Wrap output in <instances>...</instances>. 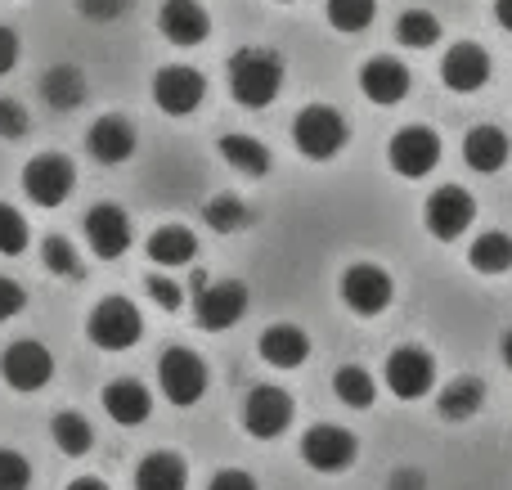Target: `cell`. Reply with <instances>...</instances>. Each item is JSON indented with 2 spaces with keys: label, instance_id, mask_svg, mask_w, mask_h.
Instances as JSON below:
<instances>
[{
  "label": "cell",
  "instance_id": "cell-1",
  "mask_svg": "<svg viewBox=\"0 0 512 490\" xmlns=\"http://www.w3.org/2000/svg\"><path fill=\"white\" fill-rule=\"evenodd\" d=\"M230 95L243 108H265L279 99L283 90V59L279 50H265V45H243L230 54Z\"/></svg>",
  "mask_w": 512,
  "mask_h": 490
},
{
  "label": "cell",
  "instance_id": "cell-2",
  "mask_svg": "<svg viewBox=\"0 0 512 490\" xmlns=\"http://www.w3.org/2000/svg\"><path fill=\"white\" fill-rule=\"evenodd\" d=\"M346 117L337 113V108L328 104H310L297 113V122H292V144H297V153H306L310 162H328L337 158V153L346 149Z\"/></svg>",
  "mask_w": 512,
  "mask_h": 490
},
{
  "label": "cell",
  "instance_id": "cell-3",
  "mask_svg": "<svg viewBox=\"0 0 512 490\" xmlns=\"http://www.w3.org/2000/svg\"><path fill=\"white\" fill-rule=\"evenodd\" d=\"M158 387L162 396H167L171 405H180V410H189V405L203 401L207 392V365L198 351L189 347H167L158 360Z\"/></svg>",
  "mask_w": 512,
  "mask_h": 490
},
{
  "label": "cell",
  "instance_id": "cell-4",
  "mask_svg": "<svg viewBox=\"0 0 512 490\" xmlns=\"http://www.w3.org/2000/svg\"><path fill=\"white\" fill-rule=\"evenodd\" d=\"M86 333L99 351H131L144 333V320H140V311H135V302H126V297H104V302L90 311Z\"/></svg>",
  "mask_w": 512,
  "mask_h": 490
},
{
  "label": "cell",
  "instance_id": "cell-5",
  "mask_svg": "<svg viewBox=\"0 0 512 490\" xmlns=\"http://www.w3.org/2000/svg\"><path fill=\"white\" fill-rule=\"evenodd\" d=\"M0 378H5V387H14V392H23V396L41 392V387L54 378L50 347H45V342H36V338L9 342L5 356H0Z\"/></svg>",
  "mask_w": 512,
  "mask_h": 490
},
{
  "label": "cell",
  "instance_id": "cell-6",
  "mask_svg": "<svg viewBox=\"0 0 512 490\" xmlns=\"http://www.w3.org/2000/svg\"><path fill=\"white\" fill-rule=\"evenodd\" d=\"M77 189V167L63 153H36L23 167V194L36 207H59L68 203V194Z\"/></svg>",
  "mask_w": 512,
  "mask_h": 490
},
{
  "label": "cell",
  "instance_id": "cell-7",
  "mask_svg": "<svg viewBox=\"0 0 512 490\" xmlns=\"http://www.w3.org/2000/svg\"><path fill=\"white\" fill-rule=\"evenodd\" d=\"M387 162H391V171L405 180L432 176L436 162H441V135H436L432 126H405V131L391 135Z\"/></svg>",
  "mask_w": 512,
  "mask_h": 490
},
{
  "label": "cell",
  "instance_id": "cell-8",
  "mask_svg": "<svg viewBox=\"0 0 512 490\" xmlns=\"http://www.w3.org/2000/svg\"><path fill=\"white\" fill-rule=\"evenodd\" d=\"M423 221H427V234L441 243H454L459 234H468V225L477 221V198L459 185H441L423 207Z\"/></svg>",
  "mask_w": 512,
  "mask_h": 490
},
{
  "label": "cell",
  "instance_id": "cell-9",
  "mask_svg": "<svg viewBox=\"0 0 512 490\" xmlns=\"http://www.w3.org/2000/svg\"><path fill=\"white\" fill-rule=\"evenodd\" d=\"M194 315L207 333H225L248 315V288L239 279H221V284H203L194 297Z\"/></svg>",
  "mask_w": 512,
  "mask_h": 490
},
{
  "label": "cell",
  "instance_id": "cell-10",
  "mask_svg": "<svg viewBox=\"0 0 512 490\" xmlns=\"http://www.w3.org/2000/svg\"><path fill=\"white\" fill-rule=\"evenodd\" d=\"M387 387L391 396H400V401H418V396H427L436 387V360L432 351L423 347H396L387 356Z\"/></svg>",
  "mask_w": 512,
  "mask_h": 490
},
{
  "label": "cell",
  "instance_id": "cell-11",
  "mask_svg": "<svg viewBox=\"0 0 512 490\" xmlns=\"http://www.w3.org/2000/svg\"><path fill=\"white\" fill-rule=\"evenodd\" d=\"M360 446L346 428H333V423H315V428L301 437V459H306L315 473H346L355 464Z\"/></svg>",
  "mask_w": 512,
  "mask_h": 490
},
{
  "label": "cell",
  "instance_id": "cell-12",
  "mask_svg": "<svg viewBox=\"0 0 512 490\" xmlns=\"http://www.w3.org/2000/svg\"><path fill=\"white\" fill-rule=\"evenodd\" d=\"M391 293H396L391 275L382 266H373V261H360V266H351L342 275V302L355 315H382L391 306Z\"/></svg>",
  "mask_w": 512,
  "mask_h": 490
},
{
  "label": "cell",
  "instance_id": "cell-13",
  "mask_svg": "<svg viewBox=\"0 0 512 490\" xmlns=\"http://www.w3.org/2000/svg\"><path fill=\"white\" fill-rule=\"evenodd\" d=\"M207 95V81L198 68H185V63H171L153 77V104L167 117H189Z\"/></svg>",
  "mask_w": 512,
  "mask_h": 490
},
{
  "label": "cell",
  "instance_id": "cell-14",
  "mask_svg": "<svg viewBox=\"0 0 512 490\" xmlns=\"http://www.w3.org/2000/svg\"><path fill=\"white\" fill-rule=\"evenodd\" d=\"M292 423V396L283 387H252L248 401H243V428L256 441H274L283 437Z\"/></svg>",
  "mask_w": 512,
  "mask_h": 490
},
{
  "label": "cell",
  "instance_id": "cell-15",
  "mask_svg": "<svg viewBox=\"0 0 512 490\" xmlns=\"http://www.w3.org/2000/svg\"><path fill=\"white\" fill-rule=\"evenodd\" d=\"M131 239H135V234H131V216H126L117 203H95L86 212V243H90V252H95L99 261L126 257Z\"/></svg>",
  "mask_w": 512,
  "mask_h": 490
},
{
  "label": "cell",
  "instance_id": "cell-16",
  "mask_svg": "<svg viewBox=\"0 0 512 490\" xmlns=\"http://www.w3.org/2000/svg\"><path fill=\"white\" fill-rule=\"evenodd\" d=\"M86 149H90V158L104 162V167H122V162L135 153V126L126 122L122 113L95 117L86 131Z\"/></svg>",
  "mask_w": 512,
  "mask_h": 490
},
{
  "label": "cell",
  "instance_id": "cell-17",
  "mask_svg": "<svg viewBox=\"0 0 512 490\" xmlns=\"http://www.w3.org/2000/svg\"><path fill=\"white\" fill-rule=\"evenodd\" d=\"M441 81L454 90V95H472V90H481L490 81V54L472 41L450 45L441 59Z\"/></svg>",
  "mask_w": 512,
  "mask_h": 490
},
{
  "label": "cell",
  "instance_id": "cell-18",
  "mask_svg": "<svg viewBox=\"0 0 512 490\" xmlns=\"http://www.w3.org/2000/svg\"><path fill=\"white\" fill-rule=\"evenodd\" d=\"M158 32L167 36L171 45H203L207 32H212V18H207V9L198 5V0H167V5L158 9Z\"/></svg>",
  "mask_w": 512,
  "mask_h": 490
},
{
  "label": "cell",
  "instance_id": "cell-19",
  "mask_svg": "<svg viewBox=\"0 0 512 490\" xmlns=\"http://www.w3.org/2000/svg\"><path fill=\"white\" fill-rule=\"evenodd\" d=\"M99 401H104V414L117 423V428H140V423L153 414V396L140 378H113Z\"/></svg>",
  "mask_w": 512,
  "mask_h": 490
},
{
  "label": "cell",
  "instance_id": "cell-20",
  "mask_svg": "<svg viewBox=\"0 0 512 490\" xmlns=\"http://www.w3.org/2000/svg\"><path fill=\"white\" fill-rule=\"evenodd\" d=\"M512 158V144L508 135L499 131V126H472L468 135H463V162H468L472 171H481V176H495V171H504Z\"/></svg>",
  "mask_w": 512,
  "mask_h": 490
},
{
  "label": "cell",
  "instance_id": "cell-21",
  "mask_svg": "<svg viewBox=\"0 0 512 490\" xmlns=\"http://www.w3.org/2000/svg\"><path fill=\"white\" fill-rule=\"evenodd\" d=\"M360 90L373 99V104H400V99L409 95V68L400 59H369L360 68Z\"/></svg>",
  "mask_w": 512,
  "mask_h": 490
},
{
  "label": "cell",
  "instance_id": "cell-22",
  "mask_svg": "<svg viewBox=\"0 0 512 490\" xmlns=\"http://www.w3.org/2000/svg\"><path fill=\"white\" fill-rule=\"evenodd\" d=\"M256 351H261V360L274 369H297V365H306V356H310V338L297 324H270V329L261 333V342H256Z\"/></svg>",
  "mask_w": 512,
  "mask_h": 490
},
{
  "label": "cell",
  "instance_id": "cell-23",
  "mask_svg": "<svg viewBox=\"0 0 512 490\" xmlns=\"http://www.w3.org/2000/svg\"><path fill=\"white\" fill-rule=\"evenodd\" d=\"M144 252H149L153 266L176 270V266H189V261L198 257V239H194V230H185V225H162V230L149 234Z\"/></svg>",
  "mask_w": 512,
  "mask_h": 490
},
{
  "label": "cell",
  "instance_id": "cell-24",
  "mask_svg": "<svg viewBox=\"0 0 512 490\" xmlns=\"http://www.w3.org/2000/svg\"><path fill=\"white\" fill-rule=\"evenodd\" d=\"M41 99H45V108H54V113H72V108H81L86 104V77H81V68H72V63H54V68H45Z\"/></svg>",
  "mask_w": 512,
  "mask_h": 490
},
{
  "label": "cell",
  "instance_id": "cell-25",
  "mask_svg": "<svg viewBox=\"0 0 512 490\" xmlns=\"http://www.w3.org/2000/svg\"><path fill=\"white\" fill-rule=\"evenodd\" d=\"M135 490H189V468L171 450H153L135 468Z\"/></svg>",
  "mask_w": 512,
  "mask_h": 490
},
{
  "label": "cell",
  "instance_id": "cell-26",
  "mask_svg": "<svg viewBox=\"0 0 512 490\" xmlns=\"http://www.w3.org/2000/svg\"><path fill=\"white\" fill-rule=\"evenodd\" d=\"M481 405H486V383H481V378H468V374L445 383L441 396H436V410H441V419H450V423L477 419Z\"/></svg>",
  "mask_w": 512,
  "mask_h": 490
},
{
  "label": "cell",
  "instance_id": "cell-27",
  "mask_svg": "<svg viewBox=\"0 0 512 490\" xmlns=\"http://www.w3.org/2000/svg\"><path fill=\"white\" fill-rule=\"evenodd\" d=\"M221 158L230 162L234 171H243V176H265V171L274 167V158H270V149H265L256 135H221Z\"/></svg>",
  "mask_w": 512,
  "mask_h": 490
},
{
  "label": "cell",
  "instance_id": "cell-28",
  "mask_svg": "<svg viewBox=\"0 0 512 490\" xmlns=\"http://www.w3.org/2000/svg\"><path fill=\"white\" fill-rule=\"evenodd\" d=\"M468 266L477 270V275H504V270L512 266V239L499 234V230H486L481 239H472Z\"/></svg>",
  "mask_w": 512,
  "mask_h": 490
},
{
  "label": "cell",
  "instance_id": "cell-29",
  "mask_svg": "<svg viewBox=\"0 0 512 490\" xmlns=\"http://www.w3.org/2000/svg\"><path fill=\"white\" fill-rule=\"evenodd\" d=\"M333 396L342 405H351V410H369L373 401H378V383H373L369 369L360 365H342L333 374Z\"/></svg>",
  "mask_w": 512,
  "mask_h": 490
},
{
  "label": "cell",
  "instance_id": "cell-30",
  "mask_svg": "<svg viewBox=\"0 0 512 490\" xmlns=\"http://www.w3.org/2000/svg\"><path fill=\"white\" fill-rule=\"evenodd\" d=\"M50 437H54V446L63 450V455H86L90 446H95V428H90L86 419H81L77 410H59L50 419Z\"/></svg>",
  "mask_w": 512,
  "mask_h": 490
},
{
  "label": "cell",
  "instance_id": "cell-31",
  "mask_svg": "<svg viewBox=\"0 0 512 490\" xmlns=\"http://www.w3.org/2000/svg\"><path fill=\"white\" fill-rule=\"evenodd\" d=\"M203 221L212 225L216 234H239V230H248L252 225V212H248V203H243L239 194H216V198H207L203 203Z\"/></svg>",
  "mask_w": 512,
  "mask_h": 490
},
{
  "label": "cell",
  "instance_id": "cell-32",
  "mask_svg": "<svg viewBox=\"0 0 512 490\" xmlns=\"http://www.w3.org/2000/svg\"><path fill=\"white\" fill-rule=\"evenodd\" d=\"M396 41L409 45V50H427V45L441 41V23H436V14H427V9H405V14L396 18Z\"/></svg>",
  "mask_w": 512,
  "mask_h": 490
},
{
  "label": "cell",
  "instance_id": "cell-33",
  "mask_svg": "<svg viewBox=\"0 0 512 490\" xmlns=\"http://www.w3.org/2000/svg\"><path fill=\"white\" fill-rule=\"evenodd\" d=\"M378 14V0H328V23L337 32H364Z\"/></svg>",
  "mask_w": 512,
  "mask_h": 490
},
{
  "label": "cell",
  "instance_id": "cell-34",
  "mask_svg": "<svg viewBox=\"0 0 512 490\" xmlns=\"http://www.w3.org/2000/svg\"><path fill=\"white\" fill-rule=\"evenodd\" d=\"M41 261L50 275H63V279H77L81 275V261H77V248H72V239H63V234H50V239L41 243Z\"/></svg>",
  "mask_w": 512,
  "mask_h": 490
},
{
  "label": "cell",
  "instance_id": "cell-35",
  "mask_svg": "<svg viewBox=\"0 0 512 490\" xmlns=\"http://www.w3.org/2000/svg\"><path fill=\"white\" fill-rule=\"evenodd\" d=\"M27 243H32V230H27L23 212L0 203V252H5V257H18V252H27Z\"/></svg>",
  "mask_w": 512,
  "mask_h": 490
},
{
  "label": "cell",
  "instance_id": "cell-36",
  "mask_svg": "<svg viewBox=\"0 0 512 490\" xmlns=\"http://www.w3.org/2000/svg\"><path fill=\"white\" fill-rule=\"evenodd\" d=\"M32 486V464L18 450H0V490H27Z\"/></svg>",
  "mask_w": 512,
  "mask_h": 490
},
{
  "label": "cell",
  "instance_id": "cell-37",
  "mask_svg": "<svg viewBox=\"0 0 512 490\" xmlns=\"http://www.w3.org/2000/svg\"><path fill=\"white\" fill-rule=\"evenodd\" d=\"M27 126H32V113H27L18 99L0 95V135H5V140H23Z\"/></svg>",
  "mask_w": 512,
  "mask_h": 490
},
{
  "label": "cell",
  "instance_id": "cell-38",
  "mask_svg": "<svg viewBox=\"0 0 512 490\" xmlns=\"http://www.w3.org/2000/svg\"><path fill=\"white\" fill-rule=\"evenodd\" d=\"M77 9L90 23H113V18H122L131 9V0H77Z\"/></svg>",
  "mask_w": 512,
  "mask_h": 490
},
{
  "label": "cell",
  "instance_id": "cell-39",
  "mask_svg": "<svg viewBox=\"0 0 512 490\" xmlns=\"http://www.w3.org/2000/svg\"><path fill=\"white\" fill-rule=\"evenodd\" d=\"M144 288H149V297L162 306V311H180V306H185L180 284H171V279H162V275H149V279H144Z\"/></svg>",
  "mask_w": 512,
  "mask_h": 490
},
{
  "label": "cell",
  "instance_id": "cell-40",
  "mask_svg": "<svg viewBox=\"0 0 512 490\" xmlns=\"http://www.w3.org/2000/svg\"><path fill=\"white\" fill-rule=\"evenodd\" d=\"M23 306H27L23 284H18V279H9V275H0V324L14 320V315H23Z\"/></svg>",
  "mask_w": 512,
  "mask_h": 490
},
{
  "label": "cell",
  "instance_id": "cell-41",
  "mask_svg": "<svg viewBox=\"0 0 512 490\" xmlns=\"http://www.w3.org/2000/svg\"><path fill=\"white\" fill-rule=\"evenodd\" d=\"M207 490H256L252 473H243V468H221V473L207 482Z\"/></svg>",
  "mask_w": 512,
  "mask_h": 490
},
{
  "label": "cell",
  "instance_id": "cell-42",
  "mask_svg": "<svg viewBox=\"0 0 512 490\" xmlns=\"http://www.w3.org/2000/svg\"><path fill=\"white\" fill-rule=\"evenodd\" d=\"M14 63H18V36L9 32V27H0V77H5Z\"/></svg>",
  "mask_w": 512,
  "mask_h": 490
},
{
  "label": "cell",
  "instance_id": "cell-43",
  "mask_svg": "<svg viewBox=\"0 0 512 490\" xmlns=\"http://www.w3.org/2000/svg\"><path fill=\"white\" fill-rule=\"evenodd\" d=\"M387 490H423V473H418V468H400Z\"/></svg>",
  "mask_w": 512,
  "mask_h": 490
},
{
  "label": "cell",
  "instance_id": "cell-44",
  "mask_svg": "<svg viewBox=\"0 0 512 490\" xmlns=\"http://www.w3.org/2000/svg\"><path fill=\"white\" fill-rule=\"evenodd\" d=\"M495 18L504 32H512V0H495Z\"/></svg>",
  "mask_w": 512,
  "mask_h": 490
},
{
  "label": "cell",
  "instance_id": "cell-45",
  "mask_svg": "<svg viewBox=\"0 0 512 490\" xmlns=\"http://www.w3.org/2000/svg\"><path fill=\"white\" fill-rule=\"evenodd\" d=\"M63 490H108V486L99 482V477H77V482H68Z\"/></svg>",
  "mask_w": 512,
  "mask_h": 490
},
{
  "label": "cell",
  "instance_id": "cell-46",
  "mask_svg": "<svg viewBox=\"0 0 512 490\" xmlns=\"http://www.w3.org/2000/svg\"><path fill=\"white\" fill-rule=\"evenodd\" d=\"M499 351H504V365L512 369V329L504 333V342H499Z\"/></svg>",
  "mask_w": 512,
  "mask_h": 490
},
{
  "label": "cell",
  "instance_id": "cell-47",
  "mask_svg": "<svg viewBox=\"0 0 512 490\" xmlns=\"http://www.w3.org/2000/svg\"><path fill=\"white\" fill-rule=\"evenodd\" d=\"M283 5H288V0H283Z\"/></svg>",
  "mask_w": 512,
  "mask_h": 490
}]
</instances>
